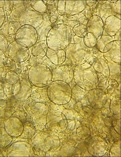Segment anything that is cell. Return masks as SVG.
<instances>
[{
	"label": "cell",
	"instance_id": "cell-1",
	"mask_svg": "<svg viewBox=\"0 0 121 157\" xmlns=\"http://www.w3.org/2000/svg\"><path fill=\"white\" fill-rule=\"evenodd\" d=\"M73 34L72 29L64 24H58L52 27L46 40L48 49L64 50L70 43H72L74 35Z\"/></svg>",
	"mask_w": 121,
	"mask_h": 157
},
{
	"label": "cell",
	"instance_id": "cell-2",
	"mask_svg": "<svg viewBox=\"0 0 121 157\" xmlns=\"http://www.w3.org/2000/svg\"><path fill=\"white\" fill-rule=\"evenodd\" d=\"M73 80L77 86L86 91L95 89L99 82L96 72L87 62L74 67Z\"/></svg>",
	"mask_w": 121,
	"mask_h": 157
},
{
	"label": "cell",
	"instance_id": "cell-3",
	"mask_svg": "<svg viewBox=\"0 0 121 157\" xmlns=\"http://www.w3.org/2000/svg\"><path fill=\"white\" fill-rule=\"evenodd\" d=\"M48 99L57 105L68 104L72 98V88L62 81H52L47 86Z\"/></svg>",
	"mask_w": 121,
	"mask_h": 157
},
{
	"label": "cell",
	"instance_id": "cell-4",
	"mask_svg": "<svg viewBox=\"0 0 121 157\" xmlns=\"http://www.w3.org/2000/svg\"><path fill=\"white\" fill-rule=\"evenodd\" d=\"M91 49L84 45L83 40L79 43H70L64 49L66 59L62 64L76 66L87 62L92 54Z\"/></svg>",
	"mask_w": 121,
	"mask_h": 157
},
{
	"label": "cell",
	"instance_id": "cell-5",
	"mask_svg": "<svg viewBox=\"0 0 121 157\" xmlns=\"http://www.w3.org/2000/svg\"><path fill=\"white\" fill-rule=\"evenodd\" d=\"M28 79L32 86L38 87H47L52 82V73L48 66L43 63H38L28 69Z\"/></svg>",
	"mask_w": 121,
	"mask_h": 157
},
{
	"label": "cell",
	"instance_id": "cell-6",
	"mask_svg": "<svg viewBox=\"0 0 121 157\" xmlns=\"http://www.w3.org/2000/svg\"><path fill=\"white\" fill-rule=\"evenodd\" d=\"M15 41L22 46L31 48L38 41L36 29L29 25L22 26L15 34Z\"/></svg>",
	"mask_w": 121,
	"mask_h": 157
},
{
	"label": "cell",
	"instance_id": "cell-7",
	"mask_svg": "<svg viewBox=\"0 0 121 157\" xmlns=\"http://www.w3.org/2000/svg\"><path fill=\"white\" fill-rule=\"evenodd\" d=\"M49 108L46 118L47 128L51 131L55 132L65 130L68 124L66 117L62 113Z\"/></svg>",
	"mask_w": 121,
	"mask_h": 157
},
{
	"label": "cell",
	"instance_id": "cell-8",
	"mask_svg": "<svg viewBox=\"0 0 121 157\" xmlns=\"http://www.w3.org/2000/svg\"><path fill=\"white\" fill-rule=\"evenodd\" d=\"M32 86L28 79H20L12 85V94L16 100L20 101H25L30 97Z\"/></svg>",
	"mask_w": 121,
	"mask_h": 157
},
{
	"label": "cell",
	"instance_id": "cell-9",
	"mask_svg": "<svg viewBox=\"0 0 121 157\" xmlns=\"http://www.w3.org/2000/svg\"><path fill=\"white\" fill-rule=\"evenodd\" d=\"M75 66L67 64H61L51 67L52 81H62L67 84H70L73 80L74 69Z\"/></svg>",
	"mask_w": 121,
	"mask_h": 157
},
{
	"label": "cell",
	"instance_id": "cell-10",
	"mask_svg": "<svg viewBox=\"0 0 121 157\" xmlns=\"http://www.w3.org/2000/svg\"><path fill=\"white\" fill-rule=\"evenodd\" d=\"M56 138L44 132H38L32 138L33 144L43 152H48L55 146Z\"/></svg>",
	"mask_w": 121,
	"mask_h": 157
},
{
	"label": "cell",
	"instance_id": "cell-11",
	"mask_svg": "<svg viewBox=\"0 0 121 157\" xmlns=\"http://www.w3.org/2000/svg\"><path fill=\"white\" fill-rule=\"evenodd\" d=\"M28 1H26L27 8L21 15L19 22L21 26L24 25H29L35 27V29L40 26L44 21V16L43 14L35 12L30 7L27 6Z\"/></svg>",
	"mask_w": 121,
	"mask_h": 157
},
{
	"label": "cell",
	"instance_id": "cell-12",
	"mask_svg": "<svg viewBox=\"0 0 121 157\" xmlns=\"http://www.w3.org/2000/svg\"><path fill=\"white\" fill-rule=\"evenodd\" d=\"M34 155L32 146L24 141L13 143L7 150V157H33Z\"/></svg>",
	"mask_w": 121,
	"mask_h": 157
},
{
	"label": "cell",
	"instance_id": "cell-13",
	"mask_svg": "<svg viewBox=\"0 0 121 157\" xmlns=\"http://www.w3.org/2000/svg\"><path fill=\"white\" fill-rule=\"evenodd\" d=\"M9 57L15 63H23L27 60L30 55L29 48L21 46L15 41L9 43L7 48Z\"/></svg>",
	"mask_w": 121,
	"mask_h": 157
},
{
	"label": "cell",
	"instance_id": "cell-14",
	"mask_svg": "<svg viewBox=\"0 0 121 157\" xmlns=\"http://www.w3.org/2000/svg\"><path fill=\"white\" fill-rule=\"evenodd\" d=\"M48 107L44 103H36L32 107V119L35 125L39 129L42 130L46 124V118Z\"/></svg>",
	"mask_w": 121,
	"mask_h": 157
},
{
	"label": "cell",
	"instance_id": "cell-15",
	"mask_svg": "<svg viewBox=\"0 0 121 157\" xmlns=\"http://www.w3.org/2000/svg\"><path fill=\"white\" fill-rule=\"evenodd\" d=\"M4 128L11 137L18 138L23 132L24 124L18 117H10L4 122Z\"/></svg>",
	"mask_w": 121,
	"mask_h": 157
},
{
	"label": "cell",
	"instance_id": "cell-16",
	"mask_svg": "<svg viewBox=\"0 0 121 157\" xmlns=\"http://www.w3.org/2000/svg\"><path fill=\"white\" fill-rule=\"evenodd\" d=\"M87 147L91 155L104 156L107 150V144L100 138L93 137L89 142Z\"/></svg>",
	"mask_w": 121,
	"mask_h": 157
},
{
	"label": "cell",
	"instance_id": "cell-17",
	"mask_svg": "<svg viewBox=\"0 0 121 157\" xmlns=\"http://www.w3.org/2000/svg\"><path fill=\"white\" fill-rule=\"evenodd\" d=\"M121 30V19L115 15L108 17L104 22V32L102 35L114 36Z\"/></svg>",
	"mask_w": 121,
	"mask_h": 157
},
{
	"label": "cell",
	"instance_id": "cell-18",
	"mask_svg": "<svg viewBox=\"0 0 121 157\" xmlns=\"http://www.w3.org/2000/svg\"><path fill=\"white\" fill-rule=\"evenodd\" d=\"M86 27L87 32L92 33L97 39L103 34L104 21L96 15H93L89 19Z\"/></svg>",
	"mask_w": 121,
	"mask_h": 157
},
{
	"label": "cell",
	"instance_id": "cell-19",
	"mask_svg": "<svg viewBox=\"0 0 121 157\" xmlns=\"http://www.w3.org/2000/svg\"><path fill=\"white\" fill-rule=\"evenodd\" d=\"M97 3L98 6L95 9L94 15H96L100 17L104 22L105 19L110 15H115L118 18L121 19V15H116L113 12L112 2H109L107 1H104L102 2L99 1Z\"/></svg>",
	"mask_w": 121,
	"mask_h": 157
},
{
	"label": "cell",
	"instance_id": "cell-20",
	"mask_svg": "<svg viewBox=\"0 0 121 157\" xmlns=\"http://www.w3.org/2000/svg\"><path fill=\"white\" fill-rule=\"evenodd\" d=\"M87 7L86 1H66L65 15L72 17L83 12Z\"/></svg>",
	"mask_w": 121,
	"mask_h": 157
},
{
	"label": "cell",
	"instance_id": "cell-21",
	"mask_svg": "<svg viewBox=\"0 0 121 157\" xmlns=\"http://www.w3.org/2000/svg\"><path fill=\"white\" fill-rule=\"evenodd\" d=\"M104 58L110 63H121V41H114L111 49L107 52L103 53Z\"/></svg>",
	"mask_w": 121,
	"mask_h": 157
},
{
	"label": "cell",
	"instance_id": "cell-22",
	"mask_svg": "<svg viewBox=\"0 0 121 157\" xmlns=\"http://www.w3.org/2000/svg\"><path fill=\"white\" fill-rule=\"evenodd\" d=\"M13 7L12 10L7 17V21L9 22H19L20 18L27 8L26 1H13Z\"/></svg>",
	"mask_w": 121,
	"mask_h": 157
},
{
	"label": "cell",
	"instance_id": "cell-23",
	"mask_svg": "<svg viewBox=\"0 0 121 157\" xmlns=\"http://www.w3.org/2000/svg\"><path fill=\"white\" fill-rule=\"evenodd\" d=\"M46 57L54 65L62 64L66 59V54L64 50H52L48 49L47 51Z\"/></svg>",
	"mask_w": 121,
	"mask_h": 157
},
{
	"label": "cell",
	"instance_id": "cell-24",
	"mask_svg": "<svg viewBox=\"0 0 121 157\" xmlns=\"http://www.w3.org/2000/svg\"><path fill=\"white\" fill-rule=\"evenodd\" d=\"M30 97L35 102L38 103L47 102L49 100L47 95V87H38L33 86Z\"/></svg>",
	"mask_w": 121,
	"mask_h": 157
},
{
	"label": "cell",
	"instance_id": "cell-25",
	"mask_svg": "<svg viewBox=\"0 0 121 157\" xmlns=\"http://www.w3.org/2000/svg\"><path fill=\"white\" fill-rule=\"evenodd\" d=\"M51 27L49 20H44V19L41 25L36 28L38 33V41H46L47 33Z\"/></svg>",
	"mask_w": 121,
	"mask_h": 157
},
{
	"label": "cell",
	"instance_id": "cell-26",
	"mask_svg": "<svg viewBox=\"0 0 121 157\" xmlns=\"http://www.w3.org/2000/svg\"><path fill=\"white\" fill-rule=\"evenodd\" d=\"M94 69L97 72V74H102L105 77L110 75V71L108 69L107 61L104 59H99L93 66Z\"/></svg>",
	"mask_w": 121,
	"mask_h": 157
},
{
	"label": "cell",
	"instance_id": "cell-27",
	"mask_svg": "<svg viewBox=\"0 0 121 157\" xmlns=\"http://www.w3.org/2000/svg\"><path fill=\"white\" fill-rule=\"evenodd\" d=\"M32 53L35 56H44L46 55L48 47L46 41H37L36 43L32 47Z\"/></svg>",
	"mask_w": 121,
	"mask_h": 157
},
{
	"label": "cell",
	"instance_id": "cell-28",
	"mask_svg": "<svg viewBox=\"0 0 121 157\" xmlns=\"http://www.w3.org/2000/svg\"><path fill=\"white\" fill-rule=\"evenodd\" d=\"M116 41L115 36H110L108 35H102L97 39V49L100 52L103 53L105 47L110 42Z\"/></svg>",
	"mask_w": 121,
	"mask_h": 157
},
{
	"label": "cell",
	"instance_id": "cell-29",
	"mask_svg": "<svg viewBox=\"0 0 121 157\" xmlns=\"http://www.w3.org/2000/svg\"><path fill=\"white\" fill-rule=\"evenodd\" d=\"M11 137L5 131L4 127L0 128V147H4L9 146L12 141Z\"/></svg>",
	"mask_w": 121,
	"mask_h": 157
},
{
	"label": "cell",
	"instance_id": "cell-30",
	"mask_svg": "<svg viewBox=\"0 0 121 157\" xmlns=\"http://www.w3.org/2000/svg\"><path fill=\"white\" fill-rule=\"evenodd\" d=\"M30 6L39 13L43 14L47 12V6L44 1H30Z\"/></svg>",
	"mask_w": 121,
	"mask_h": 157
},
{
	"label": "cell",
	"instance_id": "cell-31",
	"mask_svg": "<svg viewBox=\"0 0 121 157\" xmlns=\"http://www.w3.org/2000/svg\"><path fill=\"white\" fill-rule=\"evenodd\" d=\"M83 43L87 48L92 49L96 46L97 38L92 33L88 32L83 38Z\"/></svg>",
	"mask_w": 121,
	"mask_h": 157
},
{
	"label": "cell",
	"instance_id": "cell-32",
	"mask_svg": "<svg viewBox=\"0 0 121 157\" xmlns=\"http://www.w3.org/2000/svg\"><path fill=\"white\" fill-rule=\"evenodd\" d=\"M72 30L74 35L82 38H83L85 36V35L88 33L86 26L80 23L73 27Z\"/></svg>",
	"mask_w": 121,
	"mask_h": 157
},
{
	"label": "cell",
	"instance_id": "cell-33",
	"mask_svg": "<svg viewBox=\"0 0 121 157\" xmlns=\"http://www.w3.org/2000/svg\"><path fill=\"white\" fill-rule=\"evenodd\" d=\"M19 79H20L19 75L13 71H8L6 74V75L4 77L5 82H6L9 84H10V85L14 84Z\"/></svg>",
	"mask_w": 121,
	"mask_h": 157
},
{
	"label": "cell",
	"instance_id": "cell-34",
	"mask_svg": "<svg viewBox=\"0 0 121 157\" xmlns=\"http://www.w3.org/2000/svg\"><path fill=\"white\" fill-rule=\"evenodd\" d=\"M21 27L20 22H9L8 26V33L10 37V40H12V38H15V36L18 30Z\"/></svg>",
	"mask_w": 121,
	"mask_h": 157
},
{
	"label": "cell",
	"instance_id": "cell-35",
	"mask_svg": "<svg viewBox=\"0 0 121 157\" xmlns=\"http://www.w3.org/2000/svg\"><path fill=\"white\" fill-rule=\"evenodd\" d=\"M109 155L111 157H121V141L119 140L112 145Z\"/></svg>",
	"mask_w": 121,
	"mask_h": 157
},
{
	"label": "cell",
	"instance_id": "cell-36",
	"mask_svg": "<svg viewBox=\"0 0 121 157\" xmlns=\"http://www.w3.org/2000/svg\"><path fill=\"white\" fill-rule=\"evenodd\" d=\"M35 132L36 129L33 127H31L29 126H24L23 132L20 138H32L35 133Z\"/></svg>",
	"mask_w": 121,
	"mask_h": 157
},
{
	"label": "cell",
	"instance_id": "cell-37",
	"mask_svg": "<svg viewBox=\"0 0 121 157\" xmlns=\"http://www.w3.org/2000/svg\"><path fill=\"white\" fill-rule=\"evenodd\" d=\"M9 44V43L7 39L4 36L0 34V50L3 52H7Z\"/></svg>",
	"mask_w": 121,
	"mask_h": 157
},
{
	"label": "cell",
	"instance_id": "cell-38",
	"mask_svg": "<svg viewBox=\"0 0 121 157\" xmlns=\"http://www.w3.org/2000/svg\"><path fill=\"white\" fill-rule=\"evenodd\" d=\"M57 11L59 15H65L66 10V1H58L57 3Z\"/></svg>",
	"mask_w": 121,
	"mask_h": 157
},
{
	"label": "cell",
	"instance_id": "cell-39",
	"mask_svg": "<svg viewBox=\"0 0 121 157\" xmlns=\"http://www.w3.org/2000/svg\"><path fill=\"white\" fill-rule=\"evenodd\" d=\"M7 58L5 53L0 50V68L3 67L5 66Z\"/></svg>",
	"mask_w": 121,
	"mask_h": 157
},
{
	"label": "cell",
	"instance_id": "cell-40",
	"mask_svg": "<svg viewBox=\"0 0 121 157\" xmlns=\"http://www.w3.org/2000/svg\"><path fill=\"white\" fill-rule=\"evenodd\" d=\"M5 21H6V20L4 9L0 8V27L2 26Z\"/></svg>",
	"mask_w": 121,
	"mask_h": 157
},
{
	"label": "cell",
	"instance_id": "cell-41",
	"mask_svg": "<svg viewBox=\"0 0 121 157\" xmlns=\"http://www.w3.org/2000/svg\"><path fill=\"white\" fill-rule=\"evenodd\" d=\"M96 3V1H86V5L88 7H92Z\"/></svg>",
	"mask_w": 121,
	"mask_h": 157
},
{
	"label": "cell",
	"instance_id": "cell-42",
	"mask_svg": "<svg viewBox=\"0 0 121 157\" xmlns=\"http://www.w3.org/2000/svg\"><path fill=\"white\" fill-rule=\"evenodd\" d=\"M120 32H121V30L118 31L115 34V35L114 36H115V39L116 41H121V39H120Z\"/></svg>",
	"mask_w": 121,
	"mask_h": 157
},
{
	"label": "cell",
	"instance_id": "cell-43",
	"mask_svg": "<svg viewBox=\"0 0 121 157\" xmlns=\"http://www.w3.org/2000/svg\"><path fill=\"white\" fill-rule=\"evenodd\" d=\"M5 7V1H0V8L4 9Z\"/></svg>",
	"mask_w": 121,
	"mask_h": 157
},
{
	"label": "cell",
	"instance_id": "cell-44",
	"mask_svg": "<svg viewBox=\"0 0 121 157\" xmlns=\"http://www.w3.org/2000/svg\"><path fill=\"white\" fill-rule=\"evenodd\" d=\"M0 117H1V113H0Z\"/></svg>",
	"mask_w": 121,
	"mask_h": 157
}]
</instances>
